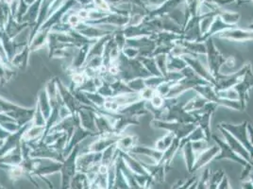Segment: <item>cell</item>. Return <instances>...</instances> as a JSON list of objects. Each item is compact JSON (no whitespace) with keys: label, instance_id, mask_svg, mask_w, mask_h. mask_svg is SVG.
I'll use <instances>...</instances> for the list:
<instances>
[{"label":"cell","instance_id":"cell-1","mask_svg":"<svg viewBox=\"0 0 253 189\" xmlns=\"http://www.w3.org/2000/svg\"><path fill=\"white\" fill-rule=\"evenodd\" d=\"M184 105L185 102L167 103V101H165V106L163 109L155 110L153 112L155 115V119L164 120L167 122H179L184 124L195 123V119L193 114L184 109Z\"/></svg>","mask_w":253,"mask_h":189},{"label":"cell","instance_id":"cell-2","mask_svg":"<svg viewBox=\"0 0 253 189\" xmlns=\"http://www.w3.org/2000/svg\"><path fill=\"white\" fill-rule=\"evenodd\" d=\"M182 74L184 75V78L177 81L173 87L171 88L170 92L164 97L166 99L169 98H176L179 96L182 93H184L187 90L194 89L195 86L198 85H208L210 84L208 81L201 79L199 76H197L193 71L192 68L187 66L182 71Z\"/></svg>","mask_w":253,"mask_h":189},{"label":"cell","instance_id":"cell-3","mask_svg":"<svg viewBox=\"0 0 253 189\" xmlns=\"http://www.w3.org/2000/svg\"><path fill=\"white\" fill-rule=\"evenodd\" d=\"M204 43L206 46V56H207L209 71L211 75L214 77V79H216L221 75L220 69L221 66L225 64L226 58L218 50V48L215 47L213 38H209Z\"/></svg>","mask_w":253,"mask_h":189},{"label":"cell","instance_id":"cell-4","mask_svg":"<svg viewBox=\"0 0 253 189\" xmlns=\"http://www.w3.org/2000/svg\"><path fill=\"white\" fill-rule=\"evenodd\" d=\"M194 90L197 94L205 97L209 102H213V103L216 104L218 107L222 106V107H226V108L233 109V110L242 111L241 104H240L239 100H231V99H226V98L219 97L215 93L214 86L211 85V84L195 86L194 88Z\"/></svg>","mask_w":253,"mask_h":189},{"label":"cell","instance_id":"cell-5","mask_svg":"<svg viewBox=\"0 0 253 189\" xmlns=\"http://www.w3.org/2000/svg\"><path fill=\"white\" fill-rule=\"evenodd\" d=\"M151 126L155 129H163L167 131L168 132H171L175 135L176 138L179 140H182L183 138L187 137L195 127L197 126L195 123H179V122H167L164 120L159 119H153L151 121Z\"/></svg>","mask_w":253,"mask_h":189},{"label":"cell","instance_id":"cell-6","mask_svg":"<svg viewBox=\"0 0 253 189\" xmlns=\"http://www.w3.org/2000/svg\"><path fill=\"white\" fill-rule=\"evenodd\" d=\"M218 106L213 102H208L202 109L192 112L196 125L199 127L204 135L206 141L210 142L212 139V132H211V118L213 114L217 110Z\"/></svg>","mask_w":253,"mask_h":189},{"label":"cell","instance_id":"cell-7","mask_svg":"<svg viewBox=\"0 0 253 189\" xmlns=\"http://www.w3.org/2000/svg\"><path fill=\"white\" fill-rule=\"evenodd\" d=\"M253 87V72L252 63H249L248 69L241 80L234 87L238 95V100L241 104L242 111L247 109L248 102L250 99V92Z\"/></svg>","mask_w":253,"mask_h":189},{"label":"cell","instance_id":"cell-8","mask_svg":"<svg viewBox=\"0 0 253 189\" xmlns=\"http://www.w3.org/2000/svg\"><path fill=\"white\" fill-rule=\"evenodd\" d=\"M248 121H244L241 124H231L228 122H221L219 126L222 127L225 130H227L232 135H234L250 152L251 160L253 157V146L250 141L249 132H248Z\"/></svg>","mask_w":253,"mask_h":189},{"label":"cell","instance_id":"cell-9","mask_svg":"<svg viewBox=\"0 0 253 189\" xmlns=\"http://www.w3.org/2000/svg\"><path fill=\"white\" fill-rule=\"evenodd\" d=\"M249 63H246L239 71L234 72V74H229V75H223L221 74L217 79H215V85H214V91H223L234 88L239 81L242 79V77L245 75Z\"/></svg>","mask_w":253,"mask_h":189},{"label":"cell","instance_id":"cell-10","mask_svg":"<svg viewBox=\"0 0 253 189\" xmlns=\"http://www.w3.org/2000/svg\"><path fill=\"white\" fill-rule=\"evenodd\" d=\"M212 138L214 140L215 144H217L218 147L220 148V152L214 159V161H220V160H224V159H228V160L234 161L239 165H241L243 168L246 167L249 164L245 159H243L241 156H239L236 152H234L229 147V145L226 142L221 140L219 137H217L214 134H212Z\"/></svg>","mask_w":253,"mask_h":189},{"label":"cell","instance_id":"cell-11","mask_svg":"<svg viewBox=\"0 0 253 189\" xmlns=\"http://www.w3.org/2000/svg\"><path fill=\"white\" fill-rule=\"evenodd\" d=\"M185 63H187V65L193 69L194 72L199 76L201 79L208 81L211 85H213L214 87L215 85V79H214V77L211 75L209 69H207L202 63L199 62V60H197L196 57H192V56H182L181 57Z\"/></svg>","mask_w":253,"mask_h":189},{"label":"cell","instance_id":"cell-12","mask_svg":"<svg viewBox=\"0 0 253 189\" xmlns=\"http://www.w3.org/2000/svg\"><path fill=\"white\" fill-rule=\"evenodd\" d=\"M219 152H220V148L218 147L217 144H214L211 148L209 147L206 150L197 153L193 170H192V173H195L198 170L207 166L209 163L212 162Z\"/></svg>","mask_w":253,"mask_h":189},{"label":"cell","instance_id":"cell-13","mask_svg":"<svg viewBox=\"0 0 253 189\" xmlns=\"http://www.w3.org/2000/svg\"><path fill=\"white\" fill-rule=\"evenodd\" d=\"M216 37L236 43H246L249 41H253V31H244L233 28L216 34Z\"/></svg>","mask_w":253,"mask_h":189},{"label":"cell","instance_id":"cell-14","mask_svg":"<svg viewBox=\"0 0 253 189\" xmlns=\"http://www.w3.org/2000/svg\"><path fill=\"white\" fill-rule=\"evenodd\" d=\"M217 128H218L219 132L222 133V135H223L224 138H225V142L229 145V147L234 152H236L239 156H241L243 159H245L248 163L251 164V161H252L251 160V155H250V152L246 150V148L234 135H232L227 130H225L224 128L219 126V125H218Z\"/></svg>","mask_w":253,"mask_h":189},{"label":"cell","instance_id":"cell-15","mask_svg":"<svg viewBox=\"0 0 253 189\" xmlns=\"http://www.w3.org/2000/svg\"><path fill=\"white\" fill-rule=\"evenodd\" d=\"M175 43L179 44V46H181V47H185L189 51V53L192 57H196L197 55H206L205 43L191 42V41H186L184 39L178 40Z\"/></svg>","mask_w":253,"mask_h":189},{"label":"cell","instance_id":"cell-16","mask_svg":"<svg viewBox=\"0 0 253 189\" xmlns=\"http://www.w3.org/2000/svg\"><path fill=\"white\" fill-rule=\"evenodd\" d=\"M181 150H182L183 157L185 160L187 170L189 173L192 174V170H193L194 165H195V162L196 159V153L194 151L192 142H186L183 145H181Z\"/></svg>","mask_w":253,"mask_h":189},{"label":"cell","instance_id":"cell-17","mask_svg":"<svg viewBox=\"0 0 253 189\" xmlns=\"http://www.w3.org/2000/svg\"><path fill=\"white\" fill-rule=\"evenodd\" d=\"M208 102V100L205 97H203L202 95L196 93L193 98H191L190 100L185 102L184 109L187 111L188 113H192V112L202 109Z\"/></svg>","mask_w":253,"mask_h":189},{"label":"cell","instance_id":"cell-18","mask_svg":"<svg viewBox=\"0 0 253 189\" xmlns=\"http://www.w3.org/2000/svg\"><path fill=\"white\" fill-rule=\"evenodd\" d=\"M188 65L181 57L168 55L167 59V70L168 72H181Z\"/></svg>","mask_w":253,"mask_h":189},{"label":"cell","instance_id":"cell-19","mask_svg":"<svg viewBox=\"0 0 253 189\" xmlns=\"http://www.w3.org/2000/svg\"><path fill=\"white\" fill-rule=\"evenodd\" d=\"M134 151L137 152V153L145 154V155H147V156L152 158L153 161H154V163H159V162L162 160L163 154H164L163 151H160L156 150L155 148H146V147L137 148V150H135Z\"/></svg>","mask_w":253,"mask_h":189},{"label":"cell","instance_id":"cell-20","mask_svg":"<svg viewBox=\"0 0 253 189\" xmlns=\"http://www.w3.org/2000/svg\"><path fill=\"white\" fill-rule=\"evenodd\" d=\"M175 135L171 132H167L164 137H162L161 139H159L155 144V149L160 151H165L174 141L175 139Z\"/></svg>","mask_w":253,"mask_h":189},{"label":"cell","instance_id":"cell-21","mask_svg":"<svg viewBox=\"0 0 253 189\" xmlns=\"http://www.w3.org/2000/svg\"><path fill=\"white\" fill-rule=\"evenodd\" d=\"M141 61L144 63L147 67V70L151 74V76H155V77H161L163 76L157 66L156 61L154 59V57H148V58H143L141 59ZM164 77V76H163Z\"/></svg>","mask_w":253,"mask_h":189},{"label":"cell","instance_id":"cell-22","mask_svg":"<svg viewBox=\"0 0 253 189\" xmlns=\"http://www.w3.org/2000/svg\"><path fill=\"white\" fill-rule=\"evenodd\" d=\"M154 59L157 63V66L161 72V74L166 77L168 74V70H167V59H168V55L167 54H160L157 56H154Z\"/></svg>","mask_w":253,"mask_h":189},{"label":"cell","instance_id":"cell-23","mask_svg":"<svg viewBox=\"0 0 253 189\" xmlns=\"http://www.w3.org/2000/svg\"><path fill=\"white\" fill-rule=\"evenodd\" d=\"M153 109L154 110H160V109H163L164 106H165V98H164L163 95L159 94L157 91L155 94L153 95V97L149 100Z\"/></svg>","mask_w":253,"mask_h":189},{"label":"cell","instance_id":"cell-24","mask_svg":"<svg viewBox=\"0 0 253 189\" xmlns=\"http://www.w3.org/2000/svg\"><path fill=\"white\" fill-rule=\"evenodd\" d=\"M211 170L207 169L206 170H204V172L202 174L201 178L198 179L197 182V186L195 189H208L209 183H210V177H211Z\"/></svg>","mask_w":253,"mask_h":189},{"label":"cell","instance_id":"cell-25","mask_svg":"<svg viewBox=\"0 0 253 189\" xmlns=\"http://www.w3.org/2000/svg\"><path fill=\"white\" fill-rule=\"evenodd\" d=\"M215 93L219 97H222V98L231 99V100H238V95H237V93L235 92V90L234 88L228 89V90H223V91H218V92H215Z\"/></svg>","mask_w":253,"mask_h":189},{"label":"cell","instance_id":"cell-26","mask_svg":"<svg viewBox=\"0 0 253 189\" xmlns=\"http://www.w3.org/2000/svg\"><path fill=\"white\" fill-rule=\"evenodd\" d=\"M193 144L194 151H195V153H199L200 151L206 150L209 148V142L206 140H200V141L192 142Z\"/></svg>","mask_w":253,"mask_h":189},{"label":"cell","instance_id":"cell-27","mask_svg":"<svg viewBox=\"0 0 253 189\" xmlns=\"http://www.w3.org/2000/svg\"><path fill=\"white\" fill-rule=\"evenodd\" d=\"M253 171V167L252 164H248L246 167H244V170L242 171L241 173V178H240V181H245V180H248L250 179V176Z\"/></svg>","mask_w":253,"mask_h":189},{"label":"cell","instance_id":"cell-28","mask_svg":"<svg viewBox=\"0 0 253 189\" xmlns=\"http://www.w3.org/2000/svg\"><path fill=\"white\" fill-rule=\"evenodd\" d=\"M241 189H253V182L251 179L241 181Z\"/></svg>","mask_w":253,"mask_h":189},{"label":"cell","instance_id":"cell-29","mask_svg":"<svg viewBox=\"0 0 253 189\" xmlns=\"http://www.w3.org/2000/svg\"><path fill=\"white\" fill-rule=\"evenodd\" d=\"M225 63L229 66V68H233L235 65V59L234 57H230V58L226 59Z\"/></svg>","mask_w":253,"mask_h":189},{"label":"cell","instance_id":"cell-30","mask_svg":"<svg viewBox=\"0 0 253 189\" xmlns=\"http://www.w3.org/2000/svg\"><path fill=\"white\" fill-rule=\"evenodd\" d=\"M248 132H249V136H250V141L253 146V127L249 123L248 125Z\"/></svg>","mask_w":253,"mask_h":189},{"label":"cell","instance_id":"cell-31","mask_svg":"<svg viewBox=\"0 0 253 189\" xmlns=\"http://www.w3.org/2000/svg\"><path fill=\"white\" fill-rule=\"evenodd\" d=\"M95 1H96V3L97 4V6H98V7H100L101 9H106V10H108V9H109L108 5L105 3L103 0H95Z\"/></svg>","mask_w":253,"mask_h":189},{"label":"cell","instance_id":"cell-32","mask_svg":"<svg viewBox=\"0 0 253 189\" xmlns=\"http://www.w3.org/2000/svg\"><path fill=\"white\" fill-rule=\"evenodd\" d=\"M98 170H99V173L101 174V175L107 174L108 173V167H107L106 165H101V166L99 167Z\"/></svg>","mask_w":253,"mask_h":189},{"label":"cell","instance_id":"cell-33","mask_svg":"<svg viewBox=\"0 0 253 189\" xmlns=\"http://www.w3.org/2000/svg\"><path fill=\"white\" fill-rule=\"evenodd\" d=\"M70 22H71L72 24H77V23L78 22V17H77V16H72V17H71V20H70Z\"/></svg>","mask_w":253,"mask_h":189},{"label":"cell","instance_id":"cell-34","mask_svg":"<svg viewBox=\"0 0 253 189\" xmlns=\"http://www.w3.org/2000/svg\"><path fill=\"white\" fill-rule=\"evenodd\" d=\"M75 80L77 82H80V81H82V78L80 76H77V77H75Z\"/></svg>","mask_w":253,"mask_h":189},{"label":"cell","instance_id":"cell-35","mask_svg":"<svg viewBox=\"0 0 253 189\" xmlns=\"http://www.w3.org/2000/svg\"><path fill=\"white\" fill-rule=\"evenodd\" d=\"M232 189V187H230V188H229V189Z\"/></svg>","mask_w":253,"mask_h":189},{"label":"cell","instance_id":"cell-36","mask_svg":"<svg viewBox=\"0 0 253 189\" xmlns=\"http://www.w3.org/2000/svg\"><path fill=\"white\" fill-rule=\"evenodd\" d=\"M0 189H2V188H0Z\"/></svg>","mask_w":253,"mask_h":189}]
</instances>
